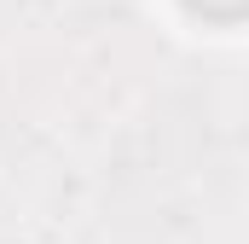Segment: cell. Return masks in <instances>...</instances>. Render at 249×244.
Instances as JSON below:
<instances>
[{
	"mask_svg": "<svg viewBox=\"0 0 249 244\" xmlns=\"http://www.w3.org/2000/svg\"><path fill=\"white\" fill-rule=\"evenodd\" d=\"M186 6L197 12V18H214V23H238V18L249 12V0H186Z\"/></svg>",
	"mask_w": 249,
	"mask_h": 244,
	"instance_id": "6da1fadb",
	"label": "cell"
}]
</instances>
